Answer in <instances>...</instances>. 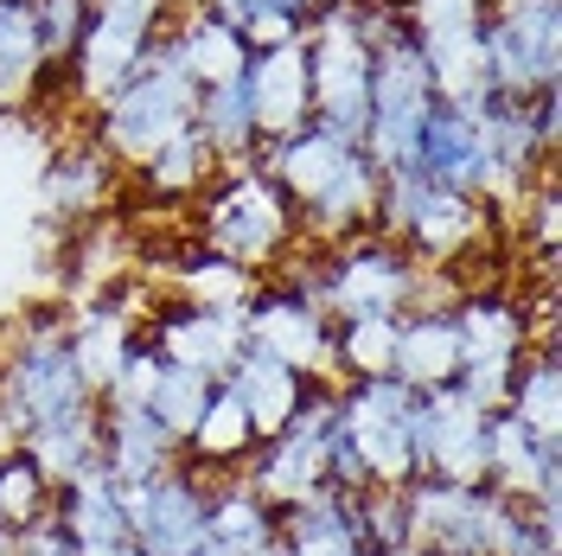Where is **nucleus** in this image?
Returning a JSON list of instances; mask_svg holds the SVG:
<instances>
[{"label":"nucleus","instance_id":"15","mask_svg":"<svg viewBox=\"0 0 562 556\" xmlns=\"http://www.w3.org/2000/svg\"><path fill=\"white\" fill-rule=\"evenodd\" d=\"M244 97L256 115V135L281 141L294 135L301 122H314V77H307V45H256L244 65Z\"/></svg>","mask_w":562,"mask_h":556},{"label":"nucleus","instance_id":"18","mask_svg":"<svg viewBox=\"0 0 562 556\" xmlns=\"http://www.w3.org/2000/svg\"><path fill=\"white\" fill-rule=\"evenodd\" d=\"M115 174H122V167L109 160L97 141H65V147L52 154L45 179H38V199H45L52 218L77 224V218H97V211L115 205Z\"/></svg>","mask_w":562,"mask_h":556},{"label":"nucleus","instance_id":"26","mask_svg":"<svg viewBox=\"0 0 562 556\" xmlns=\"http://www.w3.org/2000/svg\"><path fill=\"white\" fill-rule=\"evenodd\" d=\"M52 519L70 531V544H77V551H90V544H122V537H128L122 480L109 474L103 460H97V467H83L70 487L52 492Z\"/></svg>","mask_w":562,"mask_h":556},{"label":"nucleus","instance_id":"36","mask_svg":"<svg viewBox=\"0 0 562 556\" xmlns=\"http://www.w3.org/2000/svg\"><path fill=\"white\" fill-rule=\"evenodd\" d=\"M26 7H33L45 65L65 77V65L77 58V38H83V26H90V0H26Z\"/></svg>","mask_w":562,"mask_h":556},{"label":"nucleus","instance_id":"16","mask_svg":"<svg viewBox=\"0 0 562 556\" xmlns=\"http://www.w3.org/2000/svg\"><path fill=\"white\" fill-rule=\"evenodd\" d=\"M276 544L288 556H371L358 512H351V492L319 487L294 505H276Z\"/></svg>","mask_w":562,"mask_h":556},{"label":"nucleus","instance_id":"8","mask_svg":"<svg viewBox=\"0 0 562 556\" xmlns=\"http://www.w3.org/2000/svg\"><path fill=\"white\" fill-rule=\"evenodd\" d=\"M173 7L179 0H90V26L77 38V58L65 65V97L97 115L147 58V45L167 33Z\"/></svg>","mask_w":562,"mask_h":556},{"label":"nucleus","instance_id":"4","mask_svg":"<svg viewBox=\"0 0 562 556\" xmlns=\"http://www.w3.org/2000/svg\"><path fill=\"white\" fill-rule=\"evenodd\" d=\"M199 244L244 263L249 276H269L301 249V224L288 192L256 160H244V167H217L199 192Z\"/></svg>","mask_w":562,"mask_h":556},{"label":"nucleus","instance_id":"17","mask_svg":"<svg viewBox=\"0 0 562 556\" xmlns=\"http://www.w3.org/2000/svg\"><path fill=\"white\" fill-rule=\"evenodd\" d=\"M167 45H173L179 70L211 90V84H237L249 65V45L244 33L231 26V20H217L205 0H192V7H173V20H167Z\"/></svg>","mask_w":562,"mask_h":556},{"label":"nucleus","instance_id":"13","mask_svg":"<svg viewBox=\"0 0 562 556\" xmlns=\"http://www.w3.org/2000/svg\"><path fill=\"white\" fill-rule=\"evenodd\" d=\"M140 340L160 352L167 365H192L205 378H224L244 358V313L224 308H192V301H154L140 320Z\"/></svg>","mask_w":562,"mask_h":556},{"label":"nucleus","instance_id":"23","mask_svg":"<svg viewBox=\"0 0 562 556\" xmlns=\"http://www.w3.org/2000/svg\"><path fill=\"white\" fill-rule=\"evenodd\" d=\"M454 371H460L454 308H409L396 320V365H390V378H403L409 390H448Z\"/></svg>","mask_w":562,"mask_h":556},{"label":"nucleus","instance_id":"14","mask_svg":"<svg viewBox=\"0 0 562 556\" xmlns=\"http://www.w3.org/2000/svg\"><path fill=\"white\" fill-rule=\"evenodd\" d=\"M416 174H428L441 192H467V199H486L492 192V154L480 135V109L467 103H435L422 122L416 141Z\"/></svg>","mask_w":562,"mask_h":556},{"label":"nucleus","instance_id":"34","mask_svg":"<svg viewBox=\"0 0 562 556\" xmlns=\"http://www.w3.org/2000/svg\"><path fill=\"white\" fill-rule=\"evenodd\" d=\"M512 416L537 429V435H562V378H557V346H530L518 358V378H512Z\"/></svg>","mask_w":562,"mask_h":556},{"label":"nucleus","instance_id":"35","mask_svg":"<svg viewBox=\"0 0 562 556\" xmlns=\"http://www.w3.org/2000/svg\"><path fill=\"white\" fill-rule=\"evenodd\" d=\"M52 512V480L20 448L0 454V531H26Z\"/></svg>","mask_w":562,"mask_h":556},{"label":"nucleus","instance_id":"40","mask_svg":"<svg viewBox=\"0 0 562 556\" xmlns=\"http://www.w3.org/2000/svg\"><path fill=\"white\" fill-rule=\"evenodd\" d=\"M186 556H244V551H231V544H217V537H199Z\"/></svg>","mask_w":562,"mask_h":556},{"label":"nucleus","instance_id":"19","mask_svg":"<svg viewBox=\"0 0 562 556\" xmlns=\"http://www.w3.org/2000/svg\"><path fill=\"white\" fill-rule=\"evenodd\" d=\"M428 474L486 487V410L460 403L454 390H428Z\"/></svg>","mask_w":562,"mask_h":556},{"label":"nucleus","instance_id":"39","mask_svg":"<svg viewBox=\"0 0 562 556\" xmlns=\"http://www.w3.org/2000/svg\"><path fill=\"white\" fill-rule=\"evenodd\" d=\"M77 556H140V551H135V537H122V544H90V551H77Z\"/></svg>","mask_w":562,"mask_h":556},{"label":"nucleus","instance_id":"32","mask_svg":"<svg viewBox=\"0 0 562 556\" xmlns=\"http://www.w3.org/2000/svg\"><path fill=\"white\" fill-rule=\"evenodd\" d=\"M211 174H217V160H211V147L199 141V129L179 135L173 147H160L147 167H135L140 192H147V199H167V205H173V199H199L211 186Z\"/></svg>","mask_w":562,"mask_h":556},{"label":"nucleus","instance_id":"20","mask_svg":"<svg viewBox=\"0 0 562 556\" xmlns=\"http://www.w3.org/2000/svg\"><path fill=\"white\" fill-rule=\"evenodd\" d=\"M454 333H460V365H473V358H525L530 352V320L512 288H460Z\"/></svg>","mask_w":562,"mask_h":556},{"label":"nucleus","instance_id":"12","mask_svg":"<svg viewBox=\"0 0 562 556\" xmlns=\"http://www.w3.org/2000/svg\"><path fill=\"white\" fill-rule=\"evenodd\" d=\"M122 505H128V537H135L140 556H186L205 537L211 474L179 454L173 467H160V474L135 480V487H122Z\"/></svg>","mask_w":562,"mask_h":556},{"label":"nucleus","instance_id":"41","mask_svg":"<svg viewBox=\"0 0 562 556\" xmlns=\"http://www.w3.org/2000/svg\"><path fill=\"white\" fill-rule=\"evenodd\" d=\"M0 556H13V531H0Z\"/></svg>","mask_w":562,"mask_h":556},{"label":"nucleus","instance_id":"21","mask_svg":"<svg viewBox=\"0 0 562 556\" xmlns=\"http://www.w3.org/2000/svg\"><path fill=\"white\" fill-rule=\"evenodd\" d=\"M97 442H103V467L122 487H135V480L179 460V442L140 403H97Z\"/></svg>","mask_w":562,"mask_h":556},{"label":"nucleus","instance_id":"27","mask_svg":"<svg viewBox=\"0 0 562 556\" xmlns=\"http://www.w3.org/2000/svg\"><path fill=\"white\" fill-rule=\"evenodd\" d=\"M205 537L231 544V551H262L276 544V505L237 474H211V505H205Z\"/></svg>","mask_w":562,"mask_h":556},{"label":"nucleus","instance_id":"24","mask_svg":"<svg viewBox=\"0 0 562 556\" xmlns=\"http://www.w3.org/2000/svg\"><path fill=\"white\" fill-rule=\"evenodd\" d=\"M217 383H224V390L244 403V416H249V429H256V442H269L281 422L301 410V397H307V383H314V378H301V371H288L281 358L244 346V358H237V365H231Z\"/></svg>","mask_w":562,"mask_h":556},{"label":"nucleus","instance_id":"5","mask_svg":"<svg viewBox=\"0 0 562 556\" xmlns=\"http://www.w3.org/2000/svg\"><path fill=\"white\" fill-rule=\"evenodd\" d=\"M339 435L371 487H409L428 474V390L403 378H346L339 383Z\"/></svg>","mask_w":562,"mask_h":556},{"label":"nucleus","instance_id":"29","mask_svg":"<svg viewBox=\"0 0 562 556\" xmlns=\"http://www.w3.org/2000/svg\"><path fill=\"white\" fill-rule=\"evenodd\" d=\"M199 141L211 147L217 167H244L262 154V135H256V115H249V97H244V77L237 84H211L199 90V115H192Z\"/></svg>","mask_w":562,"mask_h":556},{"label":"nucleus","instance_id":"30","mask_svg":"<svg viewBox=\"0 0 562 556\" xmlns=\"http://www.w3.org/2000/svg\"><path fill=\"white\" fill-rule=\"evenodd\" d=\"M20 454H26L38 474L52 480V492L70 487L83 467H97V460H103V442H97V410H83V416H65V422H45V429H33V435L20 442Z\"/></svg>","mask_w":562,"mask_h":556},{"label":"nucleus","instance_id":"9","mask_svg":"<svg viewBox=\"0 0 562 556\" xmlns=\"http://www.w3.org/2000/svg\"><path fill=\"white\" fill-rule=\"evenodd\" d=\"M480 45L492 97L530 103L543 90H562V0H492Z\"/></svg>","mask_w":562,"mask_h":556},{"label":"nucleus","instance_id":"10","mask_svg":"<svg viewBox=\"0 0 562 556\" xmlns=\"http://www.w3.org/2000/svg\"><path fill=\"white\" fill-rule=\"evenodd\" d=\"M505 492L492 487H460V480H435L416 474L403 487V512H409V544L435 556H492L498 519H505Z\"/></svg>","mask_w":562,"mask_h":556},{"label":"nucleus","instance_id":"28","mask_svg":"<svg viewBox=\"0 0 562 556\" xmlns=\"http://www.w3.org/2000/svg\"><path fill=\"white\" fill-rule=\"evenodd\" d=\"M186 460L192 467H205V474H237L249 454H256V429H249L244 403L224 390V383H211V403L205 416L192 422V435H186Z\"/></svg>","mask_w":562,"mask_h":556},{"label":"nucleus","instance_id":"38","mask_svg":"<svg viewBox=\"0 0 562 556\" xmlns=\"http://www.w3.org/2000/svg\"><path fill=\"white\" fill-rule=\"evenodd\" d=\"M13 556H77V544H70V531L52 512L38 524H26V531H13Z\"/></svg>","mask_w":562,"mask_h":556},{"label":"nucleus","instance_id":"25","mask_svg":"<svg viewBox=\"0 0 562 556\" xmlns=\"http://www.w3.org/2000/svg\"><path fill=\"white\" fill-rule=\"evenodd\" d=\"M160 281H167V301L244 313V301L256 294V281H262V276H249L244 263H231V256H217V249H205L199 237H192V244H179L173 256H167Z\"/></svg>","mask_w":562,"mask_h":556},{"label":"nucleus","instance_id":"3","mask_svg":"<svg viewBox=\"0 0 562 556\" xmlns=\"http://www.w3.org/2000/svg\"><path fill=\"white\" fill-rule=\"evenodd\" d=\"M192 115H199V84L179 70L167 33L147 45V58L128 70V84L97 109V147H103L115 167H147L160 147H173L179 135H192Z\"/></svg>","mask_w":562,"mask_h":556},{"label":"nucleus","instance_id":"31","mask_svg":"<svg viewBox=\"0 0 562 556\" xmlns=\"http://www.w3.org/2000/svg\"><path fill=\"white\" fill-rule=\"evenodd\" d=\"M403 320V313H396ZM396 320L371 313V320H333V383L346 378H384L396 365Z\"/></svg>","mask_w":562,"mask_h":556},{"label":"nucleus","instance_id":"37","mask_svg":"<svg viewBox=\"0 0 562 556\" xmlns=\"http://www.w3.org/2000/svg\"><path fill=\"white\" fill-rule=\"evenodd\" d=\"M416 33H460V26H486L492 0H403Z\"/></svg>","mask_w":562,"mask_h":556},{"label":"nucleus","instance_id":"22","mask_svg":"<svg viewBox=\"0 0 562 556\" xmlns=\"http://www.w3.org/2000/svg\"><path fill=\"white\" fill-rule=\"evenodd\" d=\"M52 90H65V77L45 65L33 7H26V0H0V115L33 109L38 97H52Z\"/></svg>","mask_w":562,"mask_h":556},{"label":"nucleus","instance_id":"2","mask_svg":"<svg viewBox=\"0 0 562 556\" xmlns=\"http://www.w3.org/2000/svg\"><path fill=\"white\" fill-rule=\"evenodd\" d=\"M83 410H97V397L83 390L77 365H70L65 308H45L0 352V454L20 448L45 422L83 416Z\"/></svg>","mask_w":562,"mask_h":556},{"label":"nucleus","instance_id":"11","mask_svg":"<svg viewBox=\"0 0 562 556\" xmlns=\"http://www.w3.org/2000/svg\"><path fill=\"white\" fill-rule=\"evenodd\" d=\"M244 340L301 378H333V313L276 276H262L244 301Z\"/></svg>","mask_w":562,"mask_h":556},{"label":"nucleus","instance_id":"6","mask_svg":"<svg viewBox=\"0 0 562 556\" xmlns=\"http://www.w3.org/2000/svg\"><path fill=\"white\" fill-rule=\"evenodd\" d=\"M307 77H314V122L364 147L371 115V45L358 33V0H319L307 13Z\"/></svg>","mask_w":562,"mask_h":556},{"label":"nucleus","instance_id":"33","mask_svg":"<svg viewBox=\"0 0 562 556\" xmlns=\"http://www.w3.org/2000/svg\"><path fill=\"white\" fill-rule=\"evenodd\" d=\"M211 383H217V378L192 371V365H167V358H160V371H154V383H147V403H140V410H147V416H154L179 448H186L192 422L205 416V403H211Z\"/></svg>","mask_w":562,"mask_h":556},{"label":"nucleus","instance_id":"7","mask_svg":"<svg viewBox=\"0 0 562 556\" xmlns=\"http://www.w3.org/2000/svg\"><path fill=\"white\" fill-rule=\"evenodd\" d=\"M333 442H339V383L314 378L301 410L281 422L269 442H256V454L244 460V480L269 505H294L307 492L333 487Z\"/></svg>","mask_w":562,"mask_h":556},{"label":"nucleus","instance_id":"1","mask_svg":"<svg viewBox=\"0 0 562 556\" xmlns=\"http://www.w3.org/2000/svg\"><path fill=\"white\" fill-rule=\"evenodd\" d=\"M256 167L276 179L294 205V224H301V244H339V237H358L378 224V167L358 141L333 135L319 122H301L294 135L262 141Z\"/></svg>","mask_w":562,"mask_h":556}]
</instances>
